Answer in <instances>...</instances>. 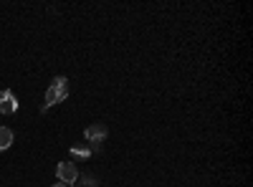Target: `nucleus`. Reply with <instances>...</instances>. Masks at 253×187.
<instances>
[{"mask_svg":"<svg viewBox=\"0 0 253 187\" xmlns=\"http://www.w3.org/2000/svg\"><path fill=\"white\" fill-rule=\"evenodd\" d=\"M79 170H76V164L74 162H58L56 164V177H58V182H63V185H74V182H79Z\"/></svg>","mask_w":253,"mask_h":187,"instance_id":"7ed1b4c3","label":"nucleus"},{"mask_svg":"<svg viewBox=\"0 0 253 187\" xmlns=\"http://www.w3.org/2000/svg\"><path fill=\"white\" fill-rule=\"evenodd\" d=\"M79 180H81L79 182L81 187H99V180L94 175H79Z\"/></svg>","mask_w":253,"mask_h":187,"instance_id":"0eeeda50","label":"nucleus"},{"mask_svg":"<svg viewBox=\"0 0 253 187\" xmlns=\"http://www.w3.org/2000/svg\"><path fill=\"white\" fill-rule=\"evenodd\" d=\"M66 99H69V78L66 76H56L51 81V86L46 89V101H43V107H41V114H46L51 107H56V104L66 101Z\"/></svg>","mask_w":253,"mask_h":187,"instance_id":"f257e3e1","label":"nucleus"},{"mask_svg":"<svg viewBox=\"0 0 253 187\" xmlns=\"http://www.w3.org/2000/svg\"><path fill=\"white\" fill-rule=\"evenodd\" d=\"M53 187H69V185H63V182H56V185H53Z\"/></svg>","mask_w":253,"mask_h":187,"instance_id":"6e6552de","label":"nucleus"},{"mask_svg":"<svg viewBox=\"0 0 253 187\" xmlns=\"http://www.w3.org/2000/svg\"><path fill=\"white\" fill-rule=\"evenodd\" d=\"M107 137H109V127L101 124V121H94V124H89V127L84 129V139H86V144H101Z\"/></svg>","mask_w":253,"mask_h":187,"instance_id":"f03ea898","label":"nucleus"},{"mask_svg":"<svg viewBox=\"0 0 253 187\" xmlns=\"http://www.w3.org/2000/svg\"><path fill=\"white\" fill-rule=\"evenodd\" d=\"M13 142H15V134L10 127H0V152H5L13 147Z\"/></svg>","mask_w":253,"mask_h":187,"instance_id":"423d86ee","label":"nucleus"},{"mask_svg":"<svg viewBox=\"0 0 253 187\" xmlns=\"http://www.w3.org/2000/svg\"><path fill=\"white\" fill-rule=\"evenodd\" d=\"M69 187H81V185H79V182H74V185H69Z\"/></svg>","mask_w":253,"mask_h":187,"instance_id":"1a4fd4ad","label":"nucleus"},{"mask_svg":"<svg viewBox=\"0 0 253 187\" xmlns=\"http://www.w3.org/2000/svg\"><path fill=\"white\" fill-rule=\"evenodd\" d=\"M71 157H81V159H89L94 152H101V144H79V147L69 150Z\"/></svg>","mask_w":253,"mask_h":187,"instance_id":"39448f33","label":"nucleus"},{"mask_svg":"<svg viewBox=\"0 0 253 187\" xmlns=\"http://www.w3.org/2000/svg\"><path fill=\"white\" fill-rule=\"evenodd\" d=\"M18 107H20L18 96H15L10 89H0V114H3V116H10V114L18 112Z\"/></svg>","mask_w":253,"mask_h":187,"instance_id":"20e7f679","label":"nucleus"}]
</instances>
